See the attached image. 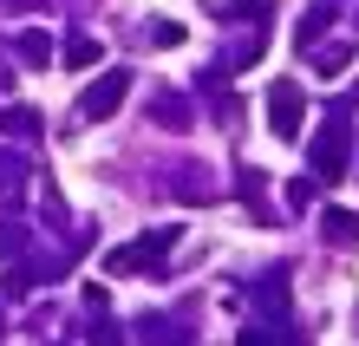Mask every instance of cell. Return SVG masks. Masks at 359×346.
<instances>
[{
    "instance_id": "6da1fadb",
    "label": "cell",
    "mask_w": 359,
    "mask_h": 346,
    "mask_svg": "<svg viewBox=\"0 0 359 346\" xmlns=\"http://www.w3.org/2000/svg\"><path fill=\"white\" fill-rule=\"evenodd\" d=\"M124 92H131V72H124V66H111V72H104V79H92L86 85V98H79V118H111L118 112V105H124Z\"/></svg>"
},
{
    "instance_id": "7a4b0ae2",
    "label": "cell",
    "mask_w": 359,
    "mask_h": 346,
    "mask_svg": "<svg viewBox=\"0 0 359 346\" xmlns=\"http://www.w3.org/2000/svg\"><path fill=\"white\" fill-rule=\"evenodd\" d=\"M346 144H353L346 124H327V131L313 138V177H327V183L340 177V170H346Z\"/></svg>"
},
{
    "instance_id": "3957f363",
    "label": "cell",
    "mask_w": 359,
    "mask_h": 346,
    "mask_svg": "<svg viewBox=\"0 0 359 346\" xmlns=\"http://www.w3.org/2000/svg\"><path fill=\"white\" fill-rule=\"evenodd\" d=\"M268 112H274V131H281V138H301V92H294L287 79L268 92Z\"/></svg>"
},
{
    "instance_id": "277c9868",
    "label": "cell",
    "mask_w": 359,
    "mask_h": 346,
    "mask_svg": "<svg viewBox=\"0 0 359 346\" xmlns=\"http://www.w3.org/2000/svg\"><path fill=\"white\" fill-rule=\"evenodd\" d=\"M163 248H170V235H151V242H137V248H118L111 268H118V274H124V268H144V262H157Z\"/></svg>"
},
{
    "instance_id": "5b68a950",
    "label": "cell",
    "mask_w": 359,
    "mask_h": 346,
    "mask_svg": "<svg viewBox=\"0 0 359 346\" xmlns=\"http://www.w3.org/2000/svg\"><path fill=\"white\" fill-rule=\"evenodd\" d=\"M359 235V215H346V209H327V242H353Z\"/></svg>"
},
{
    "instance_id": "8992f818",
    "label": "cell",
    "mask_w": 359,
    "mask_h": 346,
    "mask_svg": "<svg viewBox=\"0 0 359 346\" xmlns=\"http://www.w3.org/2000/svg\"><path fill=\"white\" fill-rule=\"evenodd\" d=\"M20 53H27V59H46L53 46H46V33H27V39H20Z\"/></svg>"
}]
</instances>
